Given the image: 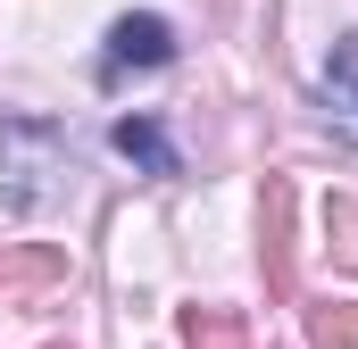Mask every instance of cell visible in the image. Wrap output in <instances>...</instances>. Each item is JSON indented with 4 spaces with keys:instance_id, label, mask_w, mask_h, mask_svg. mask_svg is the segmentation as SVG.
<instances>
[{
    "instance_id": "1",
    "label": "cell",
    "mask_w": 358,
    "mask_h": 349,
    "mask_svg": "<svg viewBox=\"0 0 358 349\" xmlns=\"http://www.w3.org/2000/svg\"><path fill=\"white\" fill-rule=\"evenodd\" d=\"M76 174V150H67V125L50 117H8L0 125V200L8 208H50Z\"/></svg>"
},
{
    "instance_id": "2",
    "label": "cell",
    "mask_w": 358,
    "mask_h": 349,
    "mask_svg": "<svg viewBox=\"0 0 358 349\" xmlns=\"http://www.w3.org/2000/svg\"><path fill=\"white\" fill-rule=\"evenodd\" d=\"M150 75V67H176V25L167 17H150V8H134V17H117L108 25V50H100V84H117V75Z\"/></svg>"
},
{
    "instance_id": "3",
    "label": "cell",
    "mask_w": 358,
    "mask_h": 349,
    "mask_svg": "<svg viewBox=\"0 0 358 349\" xmlns=\"http://www.w3.org/2000/svg\"><path fill=\"white\" fill-rule=\"evenodd\" d=\"M259 258H267V299L300 291V266H292V183H267L259 200Z\"/></svg>"
},
{
    "instance_id": "4",
    "label": "cell",
    "mask_w": 358,
    "mask_h": 349,
    "mask_svg": "<svg viewBox=\"0 0 358 349\" xmlns=\"http://www.w3.org/2000/svg\"><path fill=\"white\" fill-rule=\"evenodd\" d=\"M117 158H134L142 174H183V158H176V142H167V125L159 117H117Z\"/></svg>"
},
{
    "instance_id": "5",
    "label": "cell",
    "mask_w": 358,
    "mask_h": 349,
    "mask_svg": "<svg viewBox=\"0 0 358 349\" xmlns=\"http://www.w3.org/2000/svg\"><path fill=\"white\" fill-rule=\"evenodd\" d=\"M50 283H67V250H50V242L0 250V291H50Z\"/></svg>"
},
{
    "instance_id": "6",
    "label": "cell",
    "mask_w": 358,
    "mask_h": 349,
    "mask_svg": "<svg viewBox=\"0 0 358 349\" xmlns=\"http://www.w3.org/2000/svg\"><path fill=\"white\" fill-rule=\"evenodd\" d=\"M183 349H250V325L234 308H183Z\"/></svg>"
},
{
    "instance_id": "7",
    "label": "cell",
    "mask_w": 358,
    "mask_h": 349,
    "mask_svg": "<svg viewBox=\"0 0 358 349\" xmlns=\"http://www.w3.org/2000/svg\"><path fill=\"white\" fill-rule=\"evenodd\" d=\"M325 108L342 117V133H358V34L334 50V67H325Z\"/></svg>"
},
{
    "instance_id": "8",
    "label": "cell",
    "mask_w": 358,
    "mask_h": 349,
    "mask_svg": "<svg viewBox=\"0 0 358 349\" xmlns=\"http://www.w3.org/2000/svg\"><path fill=\"white\" fill-rule=\"evenodd\" d=\"M308 349H358V299H317L308 308Z\"/></svg>"
},
{
    "instance_id": "9",
    "label": "cell",
    "mask_w": 358,
    "mask_h": 349,
    "mask_svg": "<svg viewBox=\"0 0 358 349\" xmlns=\"http://www.w3.org/2000/svg\"><path fill=\"white\" fill-rule=\"evenodd\" d=\"M325 233H334V266H350V274H358V200H350V191L325 200Z\"/></svg>"
},
{
    "instance_id": "10",
    "label": "cell",
    "mask_w": 358,
    "mask_h": 349,
    "mask_svg": "<svg viewBox=\"0 0 358 349\" xmlns=\"http://www.w3.org/2000/svg\"><path fill=\"white\" fill-rule=\"evenodd\" d=\"M50 349H67V341H50Z\"/></svg>"
}]
</instances>
